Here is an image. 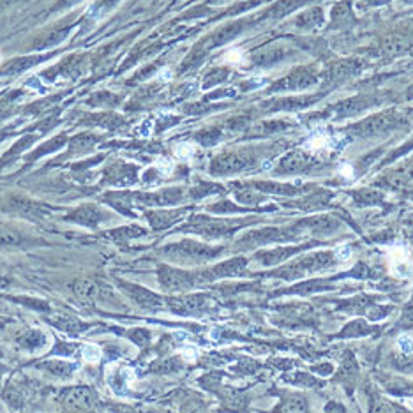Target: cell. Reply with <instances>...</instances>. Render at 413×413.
I'll use <instances>...</instances> for the list:
<instances>
[{
    "instance_id": "cell-8",
    "label": "cell",
    "mask_w": 413,
    "mask_h": 413,
    "mask_svg": "<svg viewBox=\"0 0 413 413\" xmlns=\"http://www.w3.org/2000/svg\"><path fill=\"white\" fill-rule=\"evenodd\" d=\"M228 62H240L242 61V55H240V52H230L226 57Z\"/></svg>"
},
{
    "instance_id": "cell-7",
    "label": "cell",
    "mask_w": 413,
    "mask_h": 413,
    "mask_svg": "<svg viewBox=\"0 0 413 413\" xmlns=\"http://www.w3.org/2000/svg\"><path fill=\"white\" fill-rule=\"evenodd\" d=\"M336 253H338V256L341 258V260H348L350 256H352V251H350V247H338V251H336Z\"/></svg>"
},
{
    "instance_id": "cell-3",
    "label": "cell",
    "mask_w": 413,
    "mask_h": 413,
    "mask_svg": "<svg viewBox=\"0 0 413 413\" xmlns=\"http://www.w3.org/2000/svg\"><path fill=\"white\" fill-rule=\"evenodd\" d=\"M306 147L313 152H318L322 150V148H329L330 137L325 133V131H318V133H315L309 140L306 141Z\"/></svg>"
},
{
    "instance_id": "cell-5",
    "label": "cell",
    "mask_w": 413,
    "mask_h": 413,
    "mask_svg": "<svg viewBox=\"0 0 413 413\" xmlns=\"http://www.w3.org/2000/svg\"><path fill=\"white\" fill-rule=\"evenodd\" d=\"M399 346H401L403 352H406V353L413 352L412 338H410V336H401V338H399Z\"/></svg>"
},
{
    "instance_id": "cell-1",
    "label": "cell",
    "mask_w": 413,
    "mask_h": 413,
    "mask_svg": "<svg viewBox=\"0 0 413 413\" xmlns=\"http://www.w3.org/2000/svg\"><path fill=\"white\" fill-rule=\"evenodd\" d=\"M389 265L392 272L399 277H408L413 274V258L405 247L389 249Z\"/></svg>"
},
{
    "instance_id": "cell-6",
    "label": "cell",
    "mask_w": 413,
    "mask_h": 413,
    "mask_svg": "<svg viewBox=\"0 0 413 413\" xmlns=\"http://www.w3.org/2000/svg\"><path fill=\"white\" fill-rule=\"evenodd\" d=\"M191 154H193V147H191V145L184 143V145H178V147H177V156L189 157Z\"/></svg>"
},
{
    "instance_id": "cell-2",
    "label": "cell",
    "mask_w": 413,
    "mask_h": 413,
    "mask_svg": "<svg viewBox=\"0 0 413 413\" xmlns=\"http://www.w3.org/2000/svg\"><path fill=\"white\" fill-rule=\"evenodd\" d=\"M62 401L68 405V408L76 410V412H85L94 405V394L87 387H76V389H71L62 396Z\"/></svg>"
},
{
    "instance_id": "cell-9",
    "label": "cell",
    "mask_w": 413,
    "mask_h": 413,
    "mask_svg": "<svg viewBox=\"0 0 413 413\" xmlns=\"http://www.w3.org/2000/svg\"><path fill=\"white\" fill-rule=\"evenodd\" d=\"M161 166V170L164 171V173H170V170H171V163L170 161H166V159H161L159 163H157Z\"/></svg>"
},
{
    "instance_id": "cell-4",
    "label": "cell",
    "mask_w": 413,
    "mask_h": 413,
    "mask_svg": "<svg viewBox=\"0 0 413 413\" xmlns=\"http://www.w3.org/2000/svg\"><path fill=\"white\" fill-rule=\"evenodd\" d=\"M99 355H101V352H99L98 346H92V345L84 346V357L87 360H92V362H94V360H99Z\"/></svg>"
}]
</instances>
